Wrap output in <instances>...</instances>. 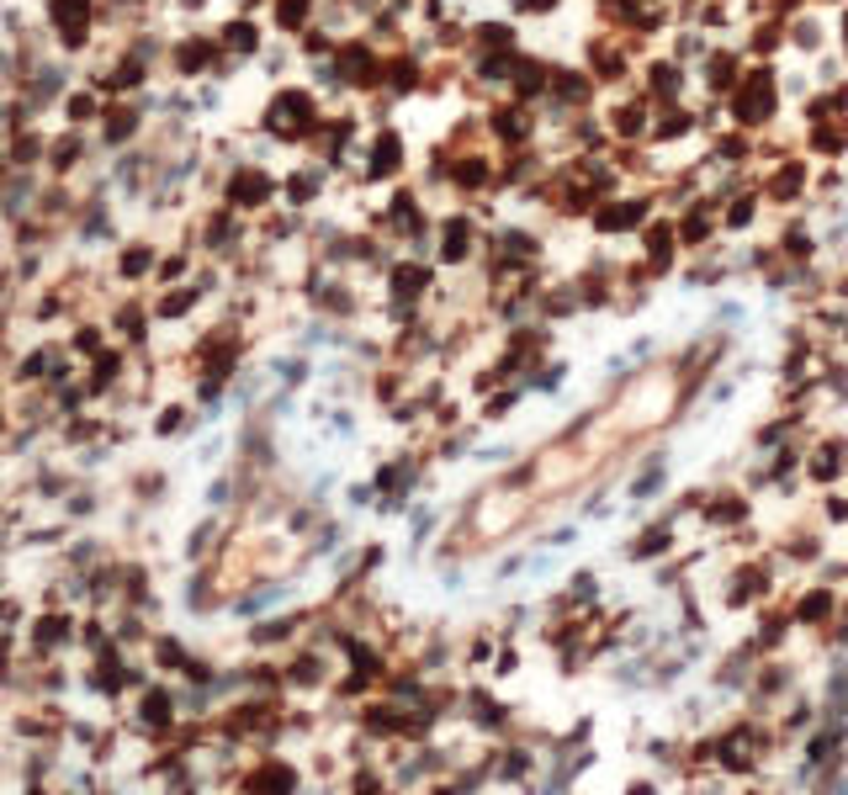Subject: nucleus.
Masks as SVG:
<instances>
[{
    "label": "nucleus",
    "mask_w": 848,
    "mask_h": 795,
    "mask_svg": "<svg viewBox=\"0 0 848 795\" xmlns=\"http://www.w3.org/2000/svg\"><path fill=\"white\" fill-rule=\"evenodd\" d=\"M149 271V249H127L122 255V276H144Z\"/></svg>",
    "instance_id": "obj_3"
},
{
    "label": "nucleus",
    "mask_w": 848,
    "mask_h": 795,
    "mask_svg": "<svg viewBox=\"0 0 848 795\" xmlns=\"http://www.w3.org/2000/svg\"><path fill=\"white\" fill-rule=\"evenodd\" d=\"M308 117H313V101H308L303 91H287L271 106L266 127H271V133H281V138H292V133H303V127H308Z\"/></svg>",
    "instance_id": "obj_1"
},
{
    "label": "nucleus",
    "mask_w": 848,
    "mask_h": 795,
    "mask_svg": "<svg viewBox=\"0 0 848 795\" xmlns=\"http://www.w3.org/2000/svg\"><path fill=\"white\" fill-rule=\"evenodd\" d=\"M308 16V0H281V27H298Z\"/></svg>",
    "instance_id": "obj_4"
},
{
    "label": "nucleus",
    "mask_w": 848,
    "mask_h": 795,
    "mask_svg": "<svg viewBox=\"0 0 848 795\" xmlns=\"http://www.w3.org/2000/svg\"><path fill=\"white\" fill-rule=\"evenodd\" d=\"M266 196H271V181L260 170H244L239 186H234V202H266Z\"/></svg>",
    "instance_id": "obj_2"
}]
</instances>
